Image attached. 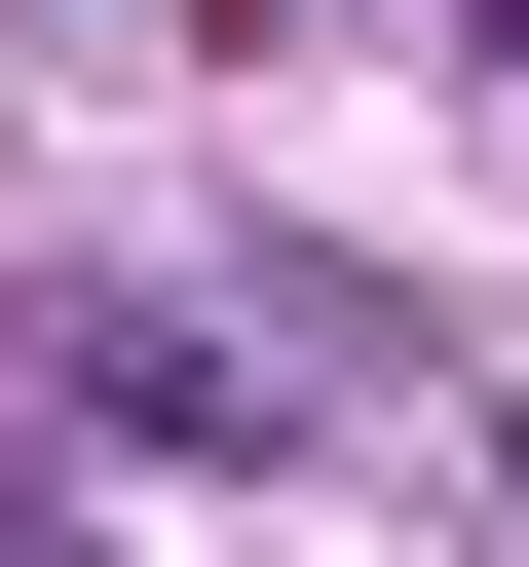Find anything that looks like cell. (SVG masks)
Here are the masks:
<instances>
[{
    "label": "cell",
    "mask_w": 529,
    "mask_h": 567,
    "mask_svg": "<svg viewBox=\"0 0 529 567\" xmlns=\"http://www.w3.org/2000/svg\"><path fill=\"white\" fill-rule=\"evenodd\" d=\"M491 39H529V0H491Z\"/></svg>",
    "instance_id": "cell-1"
}]
</instances>
